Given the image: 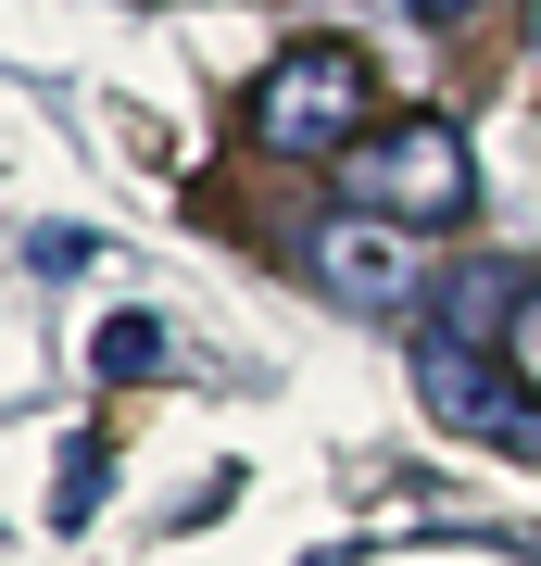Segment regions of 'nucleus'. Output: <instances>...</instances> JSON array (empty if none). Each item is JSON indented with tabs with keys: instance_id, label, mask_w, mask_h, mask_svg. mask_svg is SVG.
I'll return each instance as SVG.
<instances>
[{
	"instance_id": "f257e3e1",
	"label": "nucleus",
	"mask_w": 541,
	"mask_h": 566,
	"mask_svg": "<svg viewBox=\"0 0 541 566\" xmlns=\"http://www.w3.org/2000/svg\"><path fill=\"white\" fill-rule=\"evenodd\" d=\"M365 126H378V76H365V51H341V39H302V51H278L252 76V139L278 164H341Z\"/></svg>"
},
{
	"instance_id": "f03ea898",
	"label": "nucleus",
	"mask_w": 541,
	"mask_h": 566,
	"mask_svg": "<svg viewBox=\"0 0 541 566\" xmlns=\"http://www.w3.org/2000/svg\"><path fill=\"white\" fill-rule=\"evenodd\" d=\"M341 189L353 214H391V227H466L479 214V164L441 114H403V126H365L341 151Z\"/></svg>"
},
{
	"instance_id": "7ed1b4c3",
	"label": "nucleus",
	"mask_w": 541,
	"mask_h": 566,
	"mask_svg": "<svg viewBox=\"0 0 541 566\" xmlns=\"http://www.w3.org/2000/svg\"><path fill=\"white\" fill-rule=\"evenodd\" d=\"M416 403L441 416V428H466V441H491V453H529V465H541V390H529L491 340L416 327Z\"/></svg>"
},
{
	"instance_id": "20e7f679",
	"label": "nucleus",
	"mask_w": 541,
	"mask_h": 566,
	"mask_svg": "<svg viewBox=\"0 0 541 566\" xmlns=\"http://www.w3.org/2000/svg\"><path fill=\"white\" fill-rule=\"evenodd\" d=\"M302 277L341 315H428L441 264H416V227H391V214H327L315 240H302Z\"/></svg>"
},
{
	"instance_id": "39448f33",
	"label": "nucleus",
	"mask_w": 541,
	"mask_h": 566,
	"mask_svg": "<svg viewBox=\"0 0 541 566\" xmlns=\"http://www.w3.org/2000/svg\"><path fill=\"white\" fill-rule=\"evenodd\" d=\"M517 303H529V264L479 252V264H441V290H428V315H416V327H454V340H491V353H503Z\"/></svg>"
},
{
	"instance_id": "423d86ee",
	"label": "nucleus",
	"mask_w": 541,
	"mask_h": 566,
	"mask_svg": "<svg viewBox=\"0 0 541 566\" xmlns=\"http://www.w3.org/2000/svg\"><path fill=\"white\" fill-rule=\"evenodd\" d=\"M152 353H164L152 315H114V327H101V378H152Z\"/></svg>"
},
{
	"instance_id": "0eeeda50",
	"label": "nucleus",
	"mask_w": 541,
	"mask_h": 566,
	"mask_svg": "<svg viewBox=\"0 0 541 566\" xmlns=\"http://www.w3.org/2000/svg\"><path fill=\"white\" fill-rule=\"evenodd\" d=\"M503 365L541 390V277H529V303H517V327H503Z\"/></svg>"
},
{
	"instance_id": "6e6552de",
	"label": "nucleus",
	"mask_w": 541,
	"mask_h": 566,
	"mask_svg": "<svg viewBox=\"0 0 541 566\" xmlns=\"http://www.w3.org/2000/svg\"><path fill=\"white\" fill-rule=\"evenodd\" d=\"M403 13H428V25H466V13H479V0H403Z\"/></svg>"
}]
</instances>
